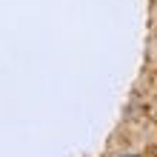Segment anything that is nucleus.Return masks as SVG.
<instances>
[{"mask_svg": "<svg viewBox=\"0 0 157 157\" xmlns=\"http://www.w3.org/2000/svg\"><path fill=\"white\" fill-rule=\"evenodd\" d=\"M120 157H140V154H120Z\"/></svg>", "mask_w": 157, "mask_h": 157, "instance_id": "nucleus-1", "label": "nucleus"}]
</instances>
